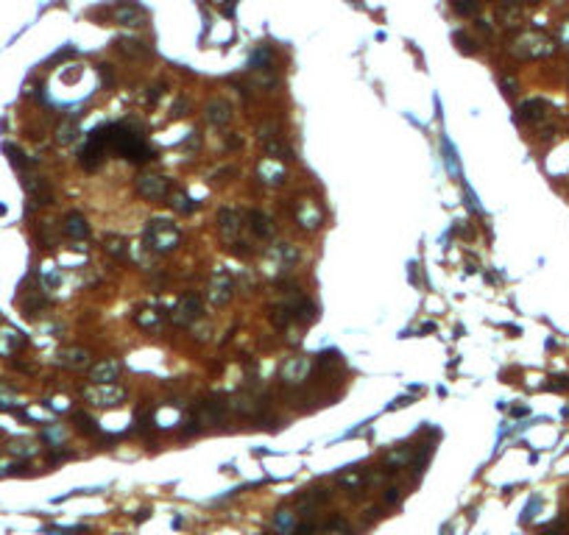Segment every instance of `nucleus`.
Listing matches in <instances>:
<instances>
[{
  "label": "nucleus",
  "mask_w": 569,
  "mask_h": 535,
  "mask_svg": "<svg viewBox=\"0 0 569 535\" xmlns=\"http://www.w3.org/2000/svg\"><path fill=\"white\" fill-rule=\"evenodd\" d=\"M327 535H349V527L343 524V518H332V524L327 527Z\"/></svg>",
  "instance_id": "nucleus-39"
},
{
  "label": "nucleus",
  "mask_w": 569,
  "mask_h": 535,
  "mask_svg": "<svg viewBox=\"0 0 569 535\" xmlns=\"http://www.w3.org/2000/svg\"><path fill=\"white\" fill-rule=\"evenodd\" d=\"M12 402H14V393H12V391H6L3 385H0V410L12 407Z\"/></svg>",
  "instance_id": "nucleus-41"
},
{
  "label": "nucleus",
  "mask_w": 569,
  "mask_h": 535,
  "mask_svg": "<svg viewBox=\"0 0 569 535\" xmlns=\"http://www.w3.org/2000/svg\"><path fill=\"white\" fill-rule=\"evenodd\" d=\"M550 118V103L544 98H530L519 106V120L530 123V126H541Z\"/></svg>",
  "instance_id": "nucleus-19"
},
{
  "label": "nucleus",
  "mask_w": 569,
  "mask_h": 535,
  "mask_svg": "<svg viewBox=\"0 0 569 535\" xmlns=\"http://www.w3.org/2000/svg\"><path fill=\"white\" fill-rule=\"evenodd\" d=\"M134 324L145 332H160L165 327V320H162V312L160 309H153V307H145V309H137L134 312Z\"/></svg>",
  "instance_id": "nucleus-26"
},
{
  "label": "nucleus",
  "mask_w": 569,
  "mask_h": 535,
  "mask_svg": "<svg viewBox=\"0 0 569 535\" xmlns=\"http://www.w3.org/2000/svg\"><path fill=\"white\" fill-rule=\"evenodd\" d=\"M112 20L118 25H129V28H140L148 23V12L145 6H140L137 0H120V3L112 9Z\"/></svg>",
  "instance_id": "nucleus-13"
},
{
  "label": "nucleus",
  "mask_w": 569,
  "mask_h": 535,
  "mask_svg": "<svg viewBox=\"0 0 569 535\" xmlns=\"http://www.w3.org/2000/svg\"><path fill=\"white\" fill-rule=\"evenodd\" d=\"M100 137H103V145H107V151L129 159V162H148V159H153L157 153H153V148L145 142V137L126 126V123H115V126H100Z\"/></svg>",
  "instance_id": "nucleus-1"
},
{
  "label": "nucleus",
  "mask_w": 569,
  "mask_h": 535,
  "mask_svg": "<svg viewBox=\"0 0 569 535\" xmlns=\"http://www.w3.org/2000/svg\"><path fill=\"white\" fill-rule=\"evenodd\" d=\"M56 362L62 368H70V371H84L89 365V351L87 349H78V346H70V349H62L56 354Z\"/></svg>",
  "instance_id": "nucleus-24"
},
{
  "label": "nucleus",
  "mask_w": 569,
  "mask_h": 535,
  "mask_svg": "<svg viewBox=\"0 0 569 535\" xmlns=\"http://www.w3.org/2000/svg\"><path fill=\"white\" fill-rule=\"evenodd\" d=\"M235 279H232V274L226 271V268H215V274L210 276V285H206V298H210V304L213 307H226V304H232V298H235Z\"/></svg>",
  "instance_id": "nucleus-6"
},
{
  "label": "nucleus",
  "mask_w": 569,
  "mask_h": 535,
  "mask_svg": "<svg viewBox=\"0 0 569 535\" xmlns=\"http://www.w3.org/2000/svg\"><path fill=\"white\" fill-rule=\"evenodd\" d=\"M525 12H522V3L519 0H500V6H497V23L505 25V28H516L522 23Z\"/></svg>",
  "instance_id": "nucleus-21"
},
{
  "label": "nucleus",
  "mask_w": 569,
  "mask_h": 535,
  "mask_svg": "<svg viewBox=\"0 0 569 535\" xmlns=\"http://www.w3.org/2000/svg\"><path fill=\"white\" fill-rule=\"evenodd\" d=\"M81 396L95 407H118L126 399V388H120L118 382H89Z\"/></svg>",
  "instance_id": "nucleus-4"
},
{
  "label": "nucleus",
  "mask_w": 569,
  "mask_h": 535,
  "mask_svg": "<svg viewBox=\"0 0 569 535\" xmlns=\"http://www.w3.org/2000/svg\"><path fill=\"white\" fill-rule=\"evenodd\" d=\"M23 187H25L28 198H31L36 206H47V204H54V187L47 184V179L34 176V173H25V176H23Z\"/></svg>",
  "instance_id": "nucleus-17"
},
{
  "label": "nucleus",
  "mask_w": 569,
  "mask_h": 535,
  "mask_svg": "<svg viewBox=\"0 0 569 535\" xmlns=\"http://www.w3.org/2000/svg\"><path fill=\"white\" fill-rule=\"evenodd\" d=\"M293 535H316V524H313V521H310V524H301V527L293 529Z\"/></svg>",
  "instance_id": "nucleus-43"
},
{
  "label": "nucleus",
  "mask_w": 569,
  "mask_h": 535,
  "mask_svg": "<svg viewBox=\"0 0 569 535\" xmlns=\"http://www.w3.org/2000/svg\"><path fill=\"white\" fill-rule=\"evenodd\" d=\"M134 187H137V195L145 198V201H165L173 190L171 179L162 176V173H140Z\"/></svg>",
  "instance_id": "nucleus-9"
},
{
  "label": "nucleus",
  "mask_w": 569,
  "mask_h": 535,
  "mask_svg": "<svg viewBox=\"0 0 569 535\" xmlns=\"http://www.w3.org/2000/svg\"><path fill=\"white\" fill-rule=\"evenodd\" d=\"M25 346V338L20 335V332H14V329H3L0 332V354H14L17 349H23Z\"/></svg>",
  "instance_id": "nucleus-31"
},
{
  "label": "nucleus",
  "mask_w": 569,
  "mask_h": 535,
  "mask_svg": "<svg viewBox=\"0 0 569 535\" xmlns=\"http://www.w3.org/2000/svg\"><path fill=\"white\" fill-rule=\"evenodd\" d=\"M123 365L118 360H100L89 368V382H118Z\"/></svg>",
  "instance_id": "nucleus-22"
},
{
  "label": "nucleus",
  "mask_w": 569,
  "mask_h": 535,
  "mask_svg": "<svg viewBox=\"0 0 569 535\" xmlns=\"http://www.w3.org/2000/svg\"><path fill=\"white\" fill-rule=\"evenodd\" d=\"M226 410H229V402L224 396H210V399H204L195 407L193 421H198V424H218V421H224Z\"/></svg>",
  "instance_id": "nucleus-15"
},
{
  "label": "nucleus",
  "mask_w": 569,
  "mask_h": 535,
  "mask_svg": "<svg viewBox=\"0 0 569 535\" xmlns=\"http://www.w3.org/2000/svg\"><path fill=\"white\" fill-rule=\"evenodd\" d=\"M502 84H505V92H508V95H513V92H516V81H513V78H505Z\"/></svg>",
  "instance_id": "nucleus-47"
},
{
  "label": "nucleus",
  "mask_w": 569,
  "mask_h": 535,
  "mask_svg": "<svg viewBox=\"0 0 569 535\" xmlns=\"http://www.w3.org/2000/svg\"><path fill=\"white\" fill-rule=\"evenodd\" d=\"M296 265H299V251H296V245L279 243V245H274V248L266 254V268H263V271L271 274V276H285V274L293 271Z\"/></svg>",
  "instance_id": "nucleus-5"
},
{
  "label": "nucleus",
  "mask_w": 569,
  "mask_h": 535,
  "mask_svg": "<svg viewBox=\"0 0 569 535\" xmlns=\"http://www.w3.org/2000/svg\"><path fill=\"white\" fill-rule=\"evenodd\" d=\"M455 42H458V47H460L463 53H475V50H477V45H475L469 36H463V34H455Z\"/></svg>",
  "instance_id": "nucleus-37"
},
{
  "label": "nucleus",
  "mask_w": 569,
  "mask_h": 535,
  "mask_svg": "<svg viewBox=\"0 0 569 535\" xmlns=\"http://www.w3.org/2000/svg\"><path fill=\"white\" fill-rule=\"evenodd\" d=\"M293 218L304 232H319L324 226V209L316 198H299L293 206Z\"/></svg>",
  "instance_id": "nucleus-10"
},
{
  "label": "nucleus",
  "mask_w": 569,
  "mask_h": 535,
  "mask_svg": "<svg viewBox=\"0 0 569 535\" xmlns=\"http://www.w3.org/2000/svg\"><path fill=\"white\" fill-rule=\"evenodd\" d=\"M558 39H561V45L569 50V20L561 25V31H558Z\"/></svg>",
  "instance_id": "nucleus-44"
},
{
  "label": "nucleus",
  "mask_w": 569,
  "mask_h": 535,
  "mask_svg": "<svg viewBox=\"0 0 569 535\" xmlns=\"http://www.w3.org/2000/svg\"><path fill=\"white\" fill-rule=\"evenodd\" d=\"M310 365H313V362H310L307 357H290V360L282 362L279 377H282L285 385H301L310 377Z\"/></svg>",
  "instance_id": "nucleus-18"
},
{
  "label": "nucleus",
  "mask_w": 569,
  "mask_h": 535,
  "mask_svg": "<svg viewBox=\"0 0 569 535\" xmlns=\"http://www.w3.org/2000/svg\"><path fill=\"white\" fill-rule=\"evenodd\" d=\"M449 3L460 17H475L480 12V0H449Z\"/></svg>",
  "instance_id": "nucleus-34"
},
{
  "label": "nucleus",
  "mask_w": 569,
  "mask_h": 535,
  "mask_svg": "<svg viewBox=\"0 0 569 535\" xmlns=\"http://www.w3.org/2000/svg\"><path fill=\"white\" fill-rule=\"evenodd\" d=\"M257 173H260V179L266 182V184H271V187H279V184H285L288 182V173H285V168H282V162H277V159H263L260 165H257Z\"/></svg>",
  "instance_id": "nucleus-23"
},
{
  "label": "nucleus",
  "mask_w": 569,
  "mask_h": 535,
  "mask_svg": "<svg viewBox=\"0 0 569 535\" xmlns=\"http://www.w3.org/2000/svg\"><path fill=\"white\" fill-rule=\"evenodd\" d=\"M558 3H566V0H558Z\"/></svg>",
  "instance_id": "nucleus-48"
},
{
  "label": "nucleus",
  "mask_w": 569,
  "mask_h": 535,
  "mask_svg": "<svg viewBox=\"0 0 569 535\" xmlns=\"http://www.w3.org/2000/svg\"><path fill=\"white\" fill-rule=\"evenodd\" d=\"M168 204L179 212V215H193V212L198 209V201H193L184 190H171V195H168Z\"/></svg>",
  "instance_id": "nucleus-28"
},
{
  "label": "nucleus",
  "mask_w": 569,
  "mask_h": 535,
  "mask_svg": "<svg viewBox=\"0 0 569 535\" xmlns=\"http://www.w3.org/2000/svg\"><path fill=\"white\" fill-rule=\"evenodd\" d=\"M260 142L266 148V153L277 162H285V159H293V148L285 142V137L279 134V123H263L260 126Z\"/></svg>",
  "instance_id": "nucleus-8"
},
{
  "label": "nucleus",
  "mask_w": 569,
  "mask_h": 535,
  "mask_svg": "<svg viewBox=\"0 0 569 535\" xmlns=\"http://www.w3.org/2000/svg\"><path fill=\"white\" fill-rule=\"evenodd\" d=\"M229 407H235L240 415H260L266 410V393H260L257 388L248 385V388H243L232 396Z\"/></svg>",
  "instance_id": "nucleus-12"
},
{
  "label": "nucleus",
  "mask_w": 569,
  "mask_h": 535,
  "mask_svg": "<svg viewBox=\"0 0 569 535\" xmlns=\"http://www.w3.org/2000/svg\"><path fill=\"white\" fill-rule=\"evenodd\" d=\"M511 56H516L519 62H533V59H547L558 50V42L544 34V31H522L511 39Z\"/></svg>",
  "instance_id": "nucleus-3"
},
{
  "label": "nucleus",
  "mask_w": 569,
  "mask_h": 535,
  "mask_svg": "<svg viewBox=\"0 0 569 535\" xmlns=\"http://www.w3.org/2000/svg\"><path fill=\"white\" fill-rule=\"evenodd\" d=\"M182 245V229L168 218H153L142 229V248L151 254H173Z\"/></svg>",
  "instance_id": "nucleus-2"
},
{
  "label": "nucleus",
  "mask_w": 569,
  "mask_h": 535,
  "mask_svg": "<svg viewBox=\"0 0 569 535\" xmlns=\"http://www.w3.org/2000/svg\"><path fill=\"white\" fill-rule=\"evenodd\" d=\"M552 391H566L569 388V377H555V382H550Z\"/></svg>",
  "instance_id": "nucleus-45"
},
{
  "label": "nucleus",
  "mask_w": 569,
  "mask_h": 535,
  "mask_svg": "<svg viewBox=\"0 0 569 535\" xmlns=\"http://www.w3.org/2000/svg\"><path fill=\"white\" fill-rule=\"evenodd\" d=\"M115 47L123 53V56H129V59H145V56H151V53H153L151 45H145L140 39H131V36H120L115 42Z\"/></svg>",
  "instance_id": "nucleus-27"
},
{
  "label": "nucleus",
  "mask_w": 569,
  "mask_h": 535,
  "mask_svg": "<svg viewBox=\"0 0 569 535\" xmlns=\"http://www.w3.org/2000/svg\"><path fill=\"white\" fill-rule=\"evenodd\" d=\"M12 452H14V455H23V457H31V455H36V446H34V444L20 441V444H14V446H12Z\"/></svg>",
  "instance_id": "nucleus-38"
},
{
  "label": "nucleus",
  "mask_w": 569,
  "mask_h": 535,
  "mask_svg": "<svg viewBox=\"0 0 569 535\" xmlns=\"http://www.w3.org/2000/svg\"><path fill=\"white\" fill-rule=\"evenodd\" d=\"M78 131H81L78 120H76V118H65V120L59 123V129H56V142H59V145H70V142H76Z\"/></svg>",
  "instance_id": "nucleus-30"
},
{
  "label": "nucleus",
  "mask_w": 569,
  "mask_h": 535,
  "mask_svg": "<svg viewBox=\"0 0 569 535\" xmlns=\"http://www.w3.org/2000/svg\"><path fill=\"white\" fill-rule=\"evenodd\" d=\"M20 304H23V315H25V318H36V315L47 307V298H45L42 290H31L28 296H23Z\"/></svg>",
  "instance_id": "nucleus-29"
},
{
  "label": "nucleus",
  "mask_w": 569,
  "mask_h": 535,
  "mask_svg": "<svg viewBox=\"0 0 569 535\" xmlns=\"http://www.w3.org/2000/svg\"><path fill=\"white\" fill-rule=\"evenodd\" d=\"M274 524H277L279 532H293V529H296V527H293V513H290V510H279L277 518H274Z\"/></svg>",
  "instance_id": "nucleus-36"
},
{
  "label": "nucleus",
  "mask_w": 569,
  "mask_h": 535,
  "mask_svg": "<svg viewBox=\"0 0 569 535\" xmlns=\"http://www.w3.org/2000/svg\"><path fill=\"white\" fill-rule=\"evenodd\" d=\"M539 505H541V499H539V496H536V499H533V502H530V505H528V510H525V521H528V518H533V516H536V507H539Z\"/></svg>",
  "instance_id": "nucleus-46"
},
{
  "label": "nucleus",
  "mask_w": 569,
  "mask_h": 535,
  "mask_svg": "<svg viewBox=\"0 0 569 535\" xmlns=\"http://www.w3.org/2000/svg\"><path fill=\"white\" fill-rule=\"evenodd\" d=\"M103 251H107L112 259H118V262H129L131 259V243L126 237H120V234H107V237H103Z\"/></svg>",
  "instance_id": "nucleus-25"
},
{
  "label": "nucleus",
  "mask_w": 569,
  "mask_h": 535,
  "mask_svg": "<svg viewBox=\"0 0 569 535\" xmlns=\"http://www.w3.org/2000/svg\"><path fill=\"white\" fill-rule=\"evenodd\" d=\"M204 118H206V123L215 126V129H226L235 120V106L226 98H213L210 103L204 106Z\"/></svg>",
  "instance_id": "nucleus-16"
},
{
  "label": "nucleus",
  "mask_w": 569,
  "mask_h": 535,
  "mask_svg": "<svg viewBox=\"0 0 569 535\" xmlns=\"http://www.w3.org/2000/svg\"><path fill=\"white\" fill-rule=\"evenodd\" d=\"M201 298L195 293H184L179 296V301L173 304V312H171V320H173V327L179 329H190L195 327L198 320H201Z\"/></svg>",
  "instance_id": "nucleus-7"
},
{
  "label": "nucleus",
  "mask_w": 569,
  "mask_h": 535,
  "mask_svg": "<svg viewBox=\"0 0 569 535\" xmlns=\"http://www.w3.org/2000/svg\"><path fill=\"white\" fill-rule=\"evenodd\" d=\"M215 223H218V234H221V237L226 240V245H229V243H237V240H240V229L246 226V218L240 215L237 209L224 206V209L218 212Z\"/></svg>",
  "instance_id": "nucleus-14"
},
{
  "label": "nucleus",
  "mask_w": 569,
  "mask_h": 535,
  "mask_svg": "<svg viewBox=\"0 0 569 535\" xmlns=\"http://www.w3.org/2000/svg\"><path fill=\"white\" fill-rule=\"evenodd\" d=\"M73 421H76V426H78L81 433H87V435H100L98 424H95V421L87 415V413H76V415H73Z\"/></svg>",
  "instance_id": "nucleus-35"
},
{
  "label": "nucleus",
  "mask_w": 569,
  "mask_h": 535,
  "mask_svg": "<svg viewBox=\"0 0 569 535\" xmlns=\"http://www.w3.org/2000/svg\"><path fill=\"white\" fill-rule=\"evenodd\" d=\"M151 89H153V92H148V95H145V103H151V106H153V103L160 100V95L165 92V84H157V87H151Z\"/></svg>",
  "instance_id": "nucleus-42"
},
{
  "label": "nucleus",
  "mask_w": 569,
  "mask_h": 535,
  "mask_svg": "<svg viewBox=\"0 0 569 535\" xmlns=\"http://www.w3.org/2000/svg\"><path fill=\"white\" fill-rule=\"evenodd\" d=\"M62 232H65V237L81 243V240L89 237V223H87V218L81 215V212H67L65 221H62Z\"/></svg>",
  "instance_id": "nucleus-20"
},
{
  "label": "nucleus",
  "mask_w": 569,
  "mask_h": 535,
  "mask_svg": "<svg viewBox=\"0 0 569 535\" xmlns=\"http://www.w3.org/2000/svg\"><path fill=\"white\" fill-rule=\"evenodd\" d=\"M369 483V477L366 474H360V471H343V474H338V485H343V488H354V491H360Z\"/></svg>",
  "instance_id": "nucleus-33"
},
{
  "label": "nucleus",
  "mask_w": 569,
  "mask_h": 535,
  "mask_svg": "<svg viewBox=\"0 0 569 535\" xmlns=\"http://www.w3.org/2000/svg\"><path fill=\"white\" fill-rule=\"evenodd\" d=\"M3 153L9 156V162L17 168V171H23V173H28V168H31V159L17 148V145H12V142H6L3 145Z\"/></svg>",
  "instance_id": "nucleus-32"
},
{
  "label": "nucleus",
  "mask_w": 569,
  "mask_h": 535,
  "mask_svg": "<svg viewBox=\"0 0 569 535\" xmlns=\"http://www.w3.org/2000/svg\"><path fill=\"white\" fill-rule=\"evenodd\" d=\"M243 218H246V229L251 232L254 240L268 243V240L277 237V223H274L271 215H266V212H260V209H248Z\"/></svg>",
  "instance_id": "nucleus-11"
},
{
  "label": "nucleus",
  "mask_w": 569,
  "mask_h": 535,
  "mask_svg": "<svg viewBox=\"0 0 569 535\" xmlns=\"http://www.w3.org/2000/svg\"><path fill=\"white\" fill-rule=\"evenodd\" d=\"M187 109H190L187 98H176V103H173V118H184V115H187Z\"/></svg>",
  "instance_id": "nucleus-40"
}]
</instances>
